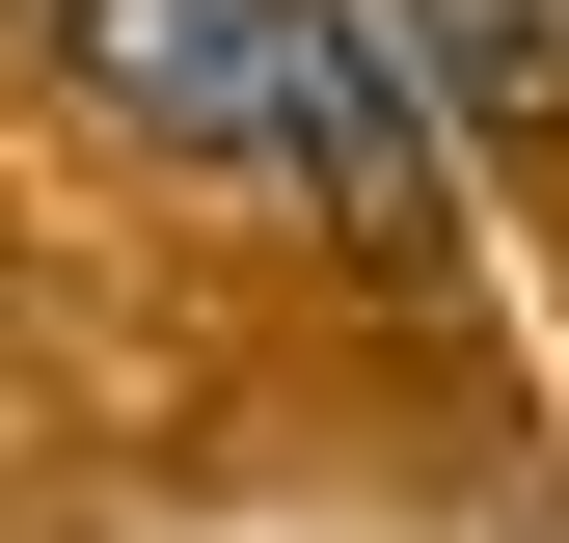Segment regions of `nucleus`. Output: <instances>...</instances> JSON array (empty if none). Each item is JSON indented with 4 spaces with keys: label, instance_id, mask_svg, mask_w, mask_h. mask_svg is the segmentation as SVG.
Instances as JSON below:
<instances>
[{
    "label": "nucleus",
    "instance_id": "nucleus-1",
    "mask_svg": "<svg viewBox=\"0 0 569 543\" xmlns=\"http://www.w3.org/2000/svg\"><path fill=\"white\" fill-rule=\"evenodd\" d=\"M82 82L190 164H271L299 190V0H82Z\"/></svg>",
    "mask_w": 569,
    "mask_h": 543
}]
</instances>
